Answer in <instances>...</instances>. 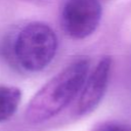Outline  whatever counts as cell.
Returning a JSON list of instances; mask_svg holds the SVG:
<instances>
[{
  "label": "cell",
  "instance_id": "obj_1",
  "mask_svg": "<svg viewBox=\"0 0 131 131\" xmlns=\"http://www.w3.org/2000/svg\"><path fill=\"white\" fill-rule=\"evenodd\" d=\"M89 71V60L79 58L47 81L32 97L25 119L32 125L44 123L63 111L81 91Z\"/></svg>",
  "mask_w": 131,
  "mask_h": 131
},
{
  "label": "cell",
  "instance_id": "obj_2",
  "mask_svg": "<svg viewBox=\"0 0 131 131\" xmlns=\"http://www.w3.org/2000/svg\"><path fill=\"white\" fill-rule=\"evenodd\" d=\"M55 32L46 24L32 21L24 26L13 42V55L24 70L32 73L47 68L57 51Z\"/></svg>",
  "mask_w": 131,
  "mask_h": 131
},
{
  "label": "cell",
  "instance_id": "obj_3",
  "mask_svg": "<svg viewBox=\"0 0 131 131\" xmlns=\"http://www.w3.org/2000/svg\"><path fill=\"white\" fill-rule=\"evenodd\" d=\"M101 11L97 0H67L61 11L62 28L73 39H85L96 31Z\"/></svg>",
  "mask_w": 131,
  "mask_h": 131
},
{
  "label": "cell",
  "instance_id": "obj_4",
  "mask_svg": "<svg viewBox=\"0 0 131 131\" xmlns=\"http://www.w3.org/2000/svg\"><path fill=\"white\" fill-rule=\"evenodd\" d=\"M111 69L112 58L103 56L99 59L92 73L87 75L75 108L76 116L83 117L92 113L101 102L107 90Z\"/></svg>",
  "mask_w": 131,
  "mask_h": 131
},
{
  "label": "cell",
  "instance_id": "obj_5",
  "mask_svg": "<svg viewBox=\"0 0 131 131\" xmlns=\"http://www.w3.org/2000/svg\"><path fill=\"white\" fill-rule=\"evenodd\" d=\"M21 91L15 86L0 85V123L8 121L17 111Z\"/></svg>",
  "mask_w": 131,
  "mask_h": 131
},
{
  "label": "cell",
  "instance_id": "obj_6",
  "mask_svg": "<svg viewBox=\"0 0 131 131\" xmlns=\"http://www.w3.org/2000/svg\"><path fill=\"white\" fill-rule=\"evenodd\" d=\"M91 131H131V127L119 121H103L93 126Z\"/></svg>",
  "mask_w": 131,
  "mask_h": 131
}]
</instances>
